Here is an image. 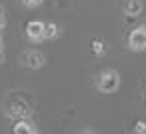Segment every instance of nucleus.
Instances as JSON below:
<instances>
[{"mask_svg":"<svg viewBox=\"0 0 146 134\" xmlns=\"http://www.w3.org/2000/svg\"><path fill=\"white\" fill-rule=\"evenodd\" d=\"M120 84H122V78H120L118 70H114V68L102 70L98 74V80H96V88L102 94H114V92H118Z\"/></svg>","mask_w":146,"mask_h":134,"instance_id":"f257e3e1","label":"nucleus"},{"mask_svg":"<svg viewBox=\"0 0 146 134\" xmlns=\"http://www.w3.org/2000/svg\"><path fill=\"white\" fill-rule=\"evenodd\" d=\"M20 64L24 66V68H30V70H40L44 64H46V56L40 52V50H26V52H22V56H20Z\"/></svg>","mask_w":146,"mask_h":134,"instance_id":"f03ea898","label":"nucleus"},{"mask_svg":"<svg viewBox=\"0 0 146 134\" xmlns=\"http://www.w3.org/2000/svg\"><path fill=\"white\" fill-rule=\"evenodd\" d=\"M128 48L132 52H144L146 50V26H136L128 34Z\"/></svg>","mask_w":146,"mask_h":134,"instance_id":"7ed1b4c3","label":"nucleus"},{"mask_svg":"<svg viewBox=\"0 0 146 134\" xmlns=\"http://www.w3.org/2000/svg\"><path fill=\"white\" fill-rule=\"evenodd\" d=\"M44 30H46V24L42 20H30L26 24V38L32 42V44H40L46 40L44 36Z\"/></svg>","mask_w":146,"mask_h":134,"instance_id":"20e7f679","label":"nucleus"},{"mask_svg":"<svg viewBox=\"0 0 146 134\" xmlns=\"http://www.w3.org/2000/svg\"><path fill=\"white\" fill-rule=\"evenodd\" d=\"M12 132H14V134H38L40 130H38V126H36L32 120L20 118V120H16V122L12 124Z\"/></svg>","mask_w":146,"mask_h":134,"instance_id":"39448f33","label":"nucleus"},{"mask_svg":"<svg viewBox=\"0 0 146 134\" xmlns=\"http://www.w3.org/2000/svg\"><path fill=\"white\" fill-rule=\"evenodd\" d=\"M142 8H144L142 0H128L126 6H124V14H126L128 18H136V16L142 14Z\"/></svg>","mask_w":146,"mask_h":134,"instance_id":"423d86ee","label":"nucleus"},{"mask_svg":"<svg viewBox=\"0 0 146 134\" xmlns=\"http://www.w3.org/2000/svg\"><path fill=\"white\" fill-rule=\"evenodd\" d=\"M46 40H56L60 36V26L56 22H46V30H44Z\"/></svg>","mask_w":146,"mask_h":134,"instance_id":"0eeeda50","label":"nucleus"},{"mask_svg":"<svg viewBox=\"0 0 146 134\" xmlns=\"http://www.w3.org/2000/svg\"><path fill=\"white\" fill-rule=\"evenodd\" d=\"M92 52L96 54V56H104L106 54V44H104V40H92Z\"/></svg>","mask_w":146,"mask_h":134,"instance_id":"6e6552de","label":"nucleus"},{"mask_svg":"<svg viewBox=\"0 0 146 134\" xmlns=\"http://www.w3.org/2000/svg\"><path fill=\"white\" fill-rule=\"evenodd\" d=\"M134 132L136 134H146V120H136L134 122Z\"/></svg>","mask_w":146,"mask_h":134,"instance_id":"1a4fd4ad","label":"nucleus"},{"mask_svg":"<svg viewBox=\"0 0 146 134\" xmlns=\"http://www.w3.org/2000/svg\"><path fill=\"white\" fill-rule=\"evenodd\" d=\"M42 2H44V0H22V4H24L26 8H38Z\"/></svg>","mask_w":146,"mask_h":134,"instance_id":"9d476101","label":"nucleus"},{"mask_svg":"<svg viewBox=\"0 0 146 134\" xmlns=\"http://www.w3.org/2000/svg\"><path fill=\"white\" fill-rule=\"evenodd\" d=\"M4 28H6V18H0V34L4 32Z\"/></svg>","mask_w":146,"mask_h":134,"instance_id":"9b49d317","label":"nucleus"},{"mask_svg":"<svg viewBox=\"0 0 146 134\" xmlns=\"http://www.w3.org/2000/svg\"><path fill=\"white\" fill-rule=\"evenodd\" d=\"M4 64V50H0V66Z\"/></svg>","mask_w":146,"mask_h":134,"instance_id":"f8f14e48","label":"nucleus"},{"mask_svg":"<svg viewBox=\"0 0 146 134\" xmlns=\"http://www.w3.org/2000/svg\"><path fill=\"white\" fill-rule=\"evenodd\" d=\"M0 18H6V14H4V6H0Z\"/></svg>","mask_w":146,"mask_h":134,"instance_id":"ddd939ff","label":"nucleus"},{"mask_svg":"<svg viewBox=\"0 0 146 134\" xmlns=\"http://www.w3.org/2000/svg\"><path fill=\"white\" fill-rule=\"evenodd\" d=\"M0 50H4V40H2V36H0Z\"/></svg>","mask_w":146,"mask_h":134,"instance_id":"4468645a","label":"nucleus"},{"mask_svg":"<svg viewBox=\"0 0 146 134\" xmlns=\"http://www.w3.org/2000/svg\"><path fill=\"white\" fill-rule=\"evenodd\" d=\"M144 26H146V24H144Z\"/></svg>","mask_w":146,"mask_h":134,"instance_id":"2eb2a0df","label":"nucleus"}]
</instances>
